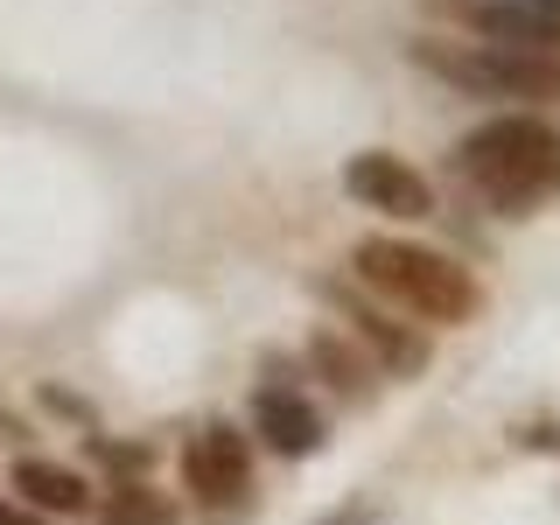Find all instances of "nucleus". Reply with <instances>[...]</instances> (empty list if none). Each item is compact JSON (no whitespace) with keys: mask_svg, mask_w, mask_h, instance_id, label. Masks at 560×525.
<instances>
[{"mask_svg":"<svg viewBox=\"0 0 560 525\" xmlns=\"http://www.w3.org/2000/svg\"><path fill=\"white\" fill-rule=\"evenodd\" d=\"M455 168L490 210L533 218L560 203V127L547 113H490L455 140Z\"/></svg>","mask_w":560,"mask_h":525,"instance_id":"obj_1","label":"nucleus"},{"mask_svg":"<svg viewBox=\"0 0 560 525\" xmlns=\"http://www.w3.org/2000/svg\"><path fill=\"white\" fill-rule=\"evenodd\" d=\"M350 273L372 294H385V308L413 315L420 329H463L483 315V280L463 267V259L434 253V245L413 238H358L350 245Z\"/></svg>","mask_w":560,"mask_h":525,"instance_id":"obj_2","label":"nucleus"},{"mask_svg":"<svg viewBox=\"0 0 560 525\" xmlns=\"http://www.w3.org/2000/svg\"><path fill=\"white\" fill-rule=\"evenodd\" d=\"M407 57L442 78L463 98H518V113L533 105H560V57H533V49H498V43H448V35H420Z\"/></svg>","mask_w":560,"mask_h":525,"instance_id":"obj_3","label":"nucleus"},{"mask_svg":"<svg viewBox=\"0 0 560 525\" xmlns=\"http://www.w3.org/2000/svg\"><path fill=\"white\" fill-rule=\"evenodd\" d=\"M183 490L203 518H238L253 504V434H238L232 420H203L183 442Z\"/></svg>","mask_w":560,"mask_h":525,"instance_id":"obj_4","label":"nucleus"},{"mask_svg":"<svg viewBox=\"0 0 560 525\" xmlns=\"http://www.w3.org/2000/svg\"><path fill=\"white\" fill-rule=\"evenodd\" d=\"M315 294L343 315V329L372 350V364H378L385 378H420V372H428L434 343H428V329H420V323H399V315L385 308V302H372L358 280H315Z\"/></svg>","mask_w":560,"mask_h":525,"instance_id":"obj_5","label":"nucleus"},{"mask_svg":"<svg viewBox=\"0 0 560 525\" xmlns=\"http://www.w3.org/2000/svg\"><path fill=\"white\" fill-rule=\"evenodd\" d=\"M343 197L358 203V210L393 218V224L434 218V183L407 162V154H393V148H358V154H343Z\"/></svg>","mask_w":560,"mask_h":525,"instance_id":"obj_6","label":"nucleus"},{"mask_svg":"<svg viewBox=\"0 0 560 525\" xmlns=\"http://www.w3.org/2000/svg\"><path fill=\"white\" fill-rule=\"evenodd\" d=\"M469 43L498 49H533V57H560V8H533V0H448Z\"/></svg>","mask_w":560,"mask_h":525,"instance_id":"obj_7","label":"nucleus"},{"mask_svg":"<svg viewBox=\"0 0 560 525\" xmlns=\"http://www.w3.org/2000/svg\"><path fill=\"white\" fill-rule=\"evenodd\" d=\"M253 434L267 442L273 455H288V463H302V455L323 448V413H315V399L302 385H259L253 393Z\"/></svg>","mask_w":560,"mask_h":525,"instance_id":"obj_8","label":"nucleus"},{"mask_svg":"<svg viewBox=\"0 0 560 525\" xmlns=\"http://www.w3.org/2000/svg\"><path fill=\"white\" fill-rule=\"evenodd\" d=\"M8 483L28 498V512H57V518L92 512V483H84L70 463H49V455H14V477Z\"/></svg>","mask_w":560,"mask_h":525,"instance_id":"obj_9","label":"nucleus"},{"mask_svg":"<svg viewBox=\"0 0 560 525\" xmlns=\"http://www.w3.org/2000/svg\"><path fill=\"white\" fill-rule=\"evenodd\" d=\"M308 372H315V378H329L343 399H364V393L378 385L372 350L350 337V329H329V323H323V329H308Z\"/></svg>","mask_w":560,"mask_h":525,"instance_id":"obj_10","label":"nucleus"},{"mask_svg":"<svg viewBox=\"0 0 560 525\" xmlns=\"http://www.w3.org/2000/svg\"><path fill=\"white\" fill-rule=\"evenodd\" d=\"M98 525H183V512L154 483H113L98 504Z\"/></svg>","mask_w":560,"mask_h":525,"instance_id":"obj_11","label":"nucleus"},{"mask_svg":"<svg viewBox=\"0 0 560 525\" xmlns=\"http://www.w3.org/2000/svg\"><path fill=\"white\" fill-rule=\"evenodd\" d=\"M84 455L92 463L113 469V483H148V469H154V448H140V442H113V434H84Z\"/></svg>","mask_w":560,"mask_h":525,"instance_id":"obj_12","label":"nucleus"},{"mask_svg":"<svg viewBox=\"0 0 560 525\" xmlns=\"http://www.w3.org/2000/svg\"><path fill=\"white\" fill-rule=\"evenodd\" d=\"M512 448H525V455H560V413L518 420V428H512Z\"/></svg>","mask_w":560,"mask_h":525,"instance_id":"obj_13","label":"nucleus"},{"mask_svg":"<svg viewBox=\"0 0 560 525\" xmlns=\"http://www.w3.org/2000/svg\"><path fill=\"white\" fill-rule=\"evenodd\" d=\"M43 407H49V413H63V420H78V428L92 434V407H84L78 393H63V385H43Z\"/></svg>","mask_w":560,"mask_h":525,"instance_id":"obj_14","label":"nucleus"},{"mask_svg":"<svg viewBox=\"0 0 560 525\" xmlns=\"http://www.w3.org/2000/svg\"><path fill=\"white\" fill-rule=\"evenodd\" d=\"M0 525H43V512H28V504H14V498H0Z\"/></svg>","mask_w":560,"mask_h":525,"instance_id":"obj_15","label":"nucleus"},{"mask_svg":"<svg viewBox=\"0 0 560 525\" xmlns=\"http://www.w3.org/2000/svg\"><path fill=\"white\" fill-rule=\"evenodd\" d=\"M533 8H560V0H533Z\"/></svg>","mask_w":560,"mask_h":525,"instance_id":"obj_16","label":"nucleus"}]
</instances>
